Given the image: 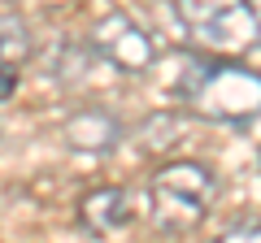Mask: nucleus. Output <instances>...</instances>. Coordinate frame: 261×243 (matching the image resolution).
Masks as SVG:
<instances>
[{"mask_svg":"<svg viewBox=\"0 0 261 243\" xmlns=\"http://www.w3.org/2000/svg\"><path fill=\"white\" fill-rule=\"evenodd\" d=\"M183 96L209 122H252L261 113V74L248 66H235V61L192 66Z\"/></svg>","mask_w":261,"mask_h":243,"instance_id":"f257e3e1","label":"nucleus"},{"mask_svg":"<svg viewBox=\"0 0 261 243\" xmlns=\"http://www.w3.org/2000/svg\"><path fill=\"white\" fill-rule=\"evenodd\" d=\"M152 196V217L166 234H187L192 226L205 222L209 204L218 196V178L200 161H170L152 174L148 183Z\"/></svg>","mask_w":261,"mask_h":243,"instance_id":"f03ea898","label":"nucleus"},{"mask_svg":"<svg viewBox=\"0 0 261 243\" xmlns=\"http://www.w3.org/2000/svg\"><path fill=\"white\" fill-rule=\"evenodd\" d=\"M174 13L209 52L235 56L261 44V13L252 0H174Z\"/></svg>","mask_w":261,"mask_h":243,"instance_id":"7ed1b4c3","label":"nucleus"},{"mask_svg":"<svg viewBox=\"0 0 261 243\" xmlns=\"http://www.w3.org/2000/svg\"><path fill=\"white\" fill-rule=\"evenodd\" d=\"M92 48H96L100 61H109L122 74H144L152 66V56H157L148 31L130 18V13H105L92 26Z\"/></svg>","mask_w":261,"mask_h":243,"instance_id":"20e7f679","label":"nucleus"},{"mask_svg":"<svg viewBox=\"0 0 261 243\" xmlns=\"http://www.w3.org/2000/svg\"><path fill=\"white\" fill-rule=\"evenodd\" d=\"M140 204L126 187H96L79 200V222L96 234H109V230H122V226L135 222Z\"/></svg>","mask_w":261,"mask_h":243,"instance_id":"39448f33","label":"nucleus"},{"mask_svg":"<svg viewBox=\"0 0 261 243\" xmlns=\"http://www.w3.org/2000/svg\"><path fill=\"white\" fill-rule=\"evenodd\" d=\"M65 143L79 152H113L122 143V122L105 109H83L65 122Z\"/></svg>","mask_w":261,"mask_h":243,"instance_id":"423d86ee","label":"nucleus"},{"mask_svg":"<svg viewBox=\"0 0 261 243\" xmlns=\"http://www.w3.org/2000/svg\"><path fill=\"white\" fill-rule=\"evenodd\" d=\"M31 56V31L18 13H0V70H22Z\"/></svg>","mask_w":261,"mask_h":243,"instance_id":"0eeeda50","label":"nucleus"},{"mask_svg":"<svg viewBox=\"0 0 261 243\" xmlns=\"http://www.w3.org/2000/svg\"><path fill=\"white\" fill-rule=\"evenodd\" d=\"M218 243H261V222H244V226H231Z\"/></svg>","mask_w":261,"mask_h":243,"instance_id":"6e6552de","label":"nucleus"},{"mask_svg":"<svg viewBox=\"0 0 261 243\" xmlns=\"http://www.w3.org/2000/svg\"><path fill=\"white\" fill-rule=\"evenodd\" d=\"M252 5H257V13H261V0H252Z\"/></svg>","mask_w":261,"mask_h":243,"instance_id":"1a4fd4ad","label":"nucleus"}]
</instances>
